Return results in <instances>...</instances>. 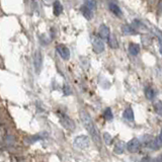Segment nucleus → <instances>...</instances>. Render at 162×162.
Wrapping results in <instances>:
<instances>
[{
	"instance_id": "nucleus-27",
	"label": "nucleus",
	"mask_w": 162,
	"mask_h": 162,
	"mask_svg": "<svg viewBox=\"0 0 162 162\" xmlns=\"http://www.w3.org/2000/svg\"><path fill=\"white\" fill-rule=\"evenodd\" d=\"M158 140H159L160 143H162V130H161V133H160V135H159V139H158Z\"/></svg>"
},
{
	"instance_id": "nucleus-1",
	"label": "nucleus",
	"mask_w": 162,
	"mask_h": 162,
	"mask_svg": "<svg viewBox=\"0 0 162 162\" xmlns=\"http://www.w3.org/2000/svg\"><path fill=\"white\" fill-rule=\"evenodd\" d=\"M80 117L81 121L83 123L84 127L87 130V132L89 133V135L91 136L92 140L94 141V143H96L98 146H101V139H100V135L98 132L97 128H96L95 124L93 123L92 119L90 117V115H88V113L84 111H80Z\"/></svg>"
},
{
	"instance_id": "nucleus-18",
	"label": "nucleus",
	"mask_w": 162,
	"mask_h": 162,
	"mask_svg": "<svg viewBox=\"0 0 162 162\" xmlns=\"http://www.w3.org/2000/svg\"><path fill=\"white\" fill-rule=\"evenodd\" d=\"M109 46H111L113 49H117V38H115V36H109Z\"/></svg>"
},
{
	"instance_id": "nucleus-22",
	"label": "nucleus",
	"mask_w": 162,
	"mask_h": 162,
	"mask_svg": "<svg viewBox=\"0 0 162 162\" xmlns=\"http://www.w3.org/2000/svg\"><path fill=\"white\" fill-rule=\"evenodd\" d=\"M155 34H157L158 38H159V47H160V53H161V55H162V32H160L159 30H157V28H155Z\"/></svg>"
},
{
	"instance_id": "nucleus-26",
	"label": "nucleus",
	"mask_w": 162,
	"mask_h": 162,
	"mask_svg": "<svg viewBox=\"0 0 162 162\" xmlns=\"http://www.w3.org/2000/svg\"><path fill=\"white\" fill-rule=\"evenodd\" d=\"M55 0H44V2L46 3V4H51V3H53Z\"/></svg>"
},
{
	"instance_id": "nucleus-19",
	"label": "nucleus",
	"mask_w": 162,
	"mask_h": 162,
	"mask_svg": "<svg viewBox=\"0 0 162 162\" xmlns=\"http://www.w3.org/2000/svg\"><path fill=\"white\" fill-rule=\"evenodd\" d=\"M103 115H105V119H107V121H111V119H113V111H111V109H109V107H107V109H105Z\"/></svg>"
},
{
	"instance_id": "nucleus-4",
	"label": "nucleus",
	"mask_w": 162,
	"mask_h": 162,
	"mask_svg": "<svg viewBox=\"0 0 162 162\" xmlns=\"http://www.w3.org/2000/svg\"><path fill=\"white\" fill-rule=\"evenodd\" d=\"M144 145L147 146V147L151 148V149H158L160 146V142L158 139L154 138L153 136H150V135H147V136H144Z\"/></svg>"
},
{
	"instance_id": "nucleus-11",
	"label": "nucleus",
	"mask_w": 162,
	"mask_h": 162,
	"mask_svg": "<svg viewBox=\"0 0 162 162\" xmlns=\"http://www.w3.org/2000/svg\"><path fill=\"white\" fill-rule=\"evenodd\" d=\"M109 10H111V12H113L115 15H117V17H121L122 15H123V12H122L121 8H119V7L117 6V5L115 4V3L109 2Z\"/></svg>"
},
{
	"instance_id": "nucleus-2",
	"label": "nucleus",
	"mask_w": 162,
	"mask_h": 162,
	"mask_svg": "<svg viewBox=\"0 0 162 162\" xmlns=\"http://www.w3.org/2000/svg\"><path fill=\"white\" fill-rule=\"evenodd\" d=\"M74 146L77 148V149H80V150H84L86 148L89 147V144H90V141L89 138L87 136H84V135H81V136H78L75 138L74 140Z\"/></svg>"
},
{
	"instance_id": "nucleus-14",
	"label": "nucleus",
	"mask_w": 162,
	"mask_h": 162,
	"mask_svg": "<svg viewBox=\"0 0 162 162\" xmlns=\"http://www.w3.org/2000/svg\"><path fill=\"white\" fill-rule=\"evenodd\" d=\"M139 51H140L139 45H137V44H130V46H129V52H130L131 55L137 56L139 54Z\"/></svg>"
},
{
	"instance_id": "nucleus-20",
	"label": "nucleus",
	"mask_w": 162,
	"mask_h": 162,
	"mask_svg": "<svg viewBox=\"0 0 162 162\" xmlns=\"http://www.w3.org/2000/svg\"><path fill=\"white\" fill-rule=\"evenodd\" d=\"M123 30H124L125 34H135L136 32V30L134 28V26H125L123 28Z\"/></svg>"
},
{
	"instance_id": "nucleus-5",
	"label": "nucleus",
	"mask_w": 162,
	"mask_h": 162,
	"mask_svg": "<svg viewBox=\"0 0 162 162\" xmlns=\"http://www.w3.org/2000/svg\"><path fill=\"white\" fill-rule=\"evenodd\" d=\"M92 46H93V50L95 53L99 54L103 53L105 51V44H103V41L101 40L98 36H94L93 40H92Z\"/></svg>"
},
{
	"instance_id": "nucleus-9",
	"label": "nucleus",
	"mask_w": 162,
	"mask_h": 162,
	"mask_svg": "<svg viewBox=\"0 0 162 162\" xmlns=\"http://www.w3.org/2000/svg\"><path fill=\"white\" fill-rule=\"evenodd\" d=\"M98 34H99V38L101 40H109V36H111V32H109V26H107L105 24H101L99 26V30H98Z\"/></svg>"
},
{
	"instance_id": "nucleus-25",
	"label": "nucleus",
	"mask_w": 162,
	"mask_h": 162,
	"mask_svg": "<svg viewBox=\"0 0 162 162\" xmlns=\"http://www.w3.org/2000/svg\"><path fill=\"white\" fill-rule=\"evenodd\" d=\"M153 162H162V155H159L153 160Z\"/></svg>"
},
{
	"instance_id": "nucleus-24",
	"label": "nucleus",
	"mask_w": 162,
	"mask_h": 162,
	"mask_svg": "<svg viewBox=\"0 0 162 162\" xmlns=\"http://www.w3.org/2000/svg\"><path fill=\"white\" fill-rule=\"evenodd\" d=\"M141 162H152V159L150 157H148V156H146V157H144L143 159L141 160Z\"/></svg>"
},
{
	"instance_id": "nucleus-8",
	"label": "nucleus",
	"mask_w": 162,
	"mask_h": 162,
	"mask_svg": "<svg viewBox=\"0 0 162 162\" xmlns=\"http://www.w3.org/2000/svg\"><path fill=\"white\" fill-rule=\"evenodd\" d=\"M57 52H58V54L61 56V58L64 60H68L69 57H70V51H69L68 48L64 45H58Z\"/></svg>"
},
{
	"instance_id": "nucleus-17",
	"label": "nucleus",
	"mask_w": 162,
	"mask_h": 162,
	"mask_svg": "<svg viewBox=\"0 0 162 162\" xmlns=\"http://www.w3.org/2000/svg\"><path fill=\"white\" fill-rule=\"evenodd\" d=\"M145 95L148 99L152 100L154 98V96H155V92H154V90L151 87H147L145 89Z\"/></svg>"
},
{
	"instance_id": "nucleus-7",
	"label": "nucleus",
	"mask_w": 162,
	"mask_h": 162,
	"mask_svg": "<svg viewBox=\"0 0 162 162\" xmlns=\"http://www.w3.org/2000/svg\"><path fill=\"white\" fill-rule=\"evenodd\" d=\"M34 68H36V72H40L43 66V55L40 51H36L34 57Z\"/></svg>"
},
{
	"instance_id": "nucleus-12",
	"label": "nucleus",
	"mask_w": 162,
	"mask_h": 162,
	"mask_svg": "<svg viewBox=\"0 0 162 162\" xmlns=\"http://www.w3.org/2000/svg\"><path fill=\"white\" fill-rule=\"evenodd\" d=\"M62 11H63L62 4L60 3V1L56 0L55 2H54V14H55L56 16H59V15L62 13Z\"/></svg>"
},
{
	"instance_id": "nucleus-23",
	"label": "nucleus",
	"mask_w": 162,
	"mask_h": 162,
	"mask_svg": "<svg viewBox=\"0 0 162 162\" xmlns=\"http://www.w3.org/2000/svg\"><path fill=\"white\" fill-rule=\"evenodd\" d=\"M103 140H105V144L109 145V144L111 143V141H113V138H111V136L109 133H105V134H103Z\"/></svg>"
},
{
	"instance_id": "nucleus-16",
	"label": "nucleus",
	"mask_w": 162,
	"mask_h": 162,
	"mask_svg": "<svg viewBox=\"0 0 162 162\" xmlns=\"http://www.w3.org/2000/svg\"><path fill=\"white\" fill-rule=\"evenodd\" d=\"M84 5L88 8H90L91 10L96 9V2L95 0H84Z\"/></svg>"
},
{
	"instance_id": "nucleus-6",
	"label": "nucleus",
	"mask_w": 162,
	"mask_h": 162,
	"mask_svg": "<svg viewBox=\"0 0 162 162\" xmlns=\"http://www.w3.org/2000/svg\"><path fill=\"white\" fill-rule=\"evenodd\" d=\"M126 148L128 149L129 152H131V153H136V152H138L139 150H140V148H141L140 141H139L138 139H136V138L132 139V140L128 142Z\"/></svg>"
},
{
	"instance_id": "nucleus-10",
	"label": "nucleus",
	"mask_w": 162,
	"mask_h": 162,
	"mask_svg": "<svg viewBox=\"0 0 162 162\" xmlns=\"http://www.w3.org/2000/svg\"><path fill=\"white\" fill-rule=\"evenodd\" d=\"M80 10H81V13L83 14V16L85 17L86 19H88V20H90V19L93 17V10H91L90 8L86 7L85 5H82Z\"/></svg>"
},
{
	"instance_id": "nucleus-13",
	"label": "nucleus",
	"mask_w": 162,
	"mask_h": 162,
	"mask_svg": "<svg viewBox=\"0 0 162 162\" xmlns=\"http://www.w3.org/2000/svg\"><path fill=\"white\" fill-rule=\"evenodd\" d=\"M125 148L126 147H125L124 142H117V143L115 145L113 151H115V153H117V154H122V153H124Z\"/></svg>"
},
{
	"instance_id": "nucleus-3",
	"label": "nucleus",
	"mask_w": 162,
	"mask_h": 162,
	"mask_svg": "<svg viewBox=\"0 0 162 162\" xmlns=\"http://www.w3.org/2000/svg\"><path fill=\"white\" fill-rule=\"evenodd\" d=\"M59 119H60V123L64 127L65 129L69 131H73L75 130V123L71 117H69L68 115H66L65 113H59Z\"/></svg>"
},
{
	"instance_id": "nucleus-15",
	"label": "nucleus",
	"mask_w": 162,
	"mask_h": 162,
	"mask_svg": "<svg viewBox=\"0 0 162 162\" xmlns=\"http://www.w3.org/2000/svg\"><path fill=\"white\" fill-rule=\"evenodd\" d=\"M124 117L128 121H133L134 119V111L131 107H128L126 111H124Z\"/></svg>"
},
{
	"instance_id": "nucleus-21",
	"label": "nucleus",
	"mask_w": 162,
	"mask_h": 162,
	"mask_svg": "<svg viewBox=\"0 0 162 162\" xmlns=\"http://www.w3.org/2000/svg\"><path fill=\"white\" fill-rule=\"evenodd\" d=\"M154 109H155V111L158 115H162V101H157L154 105Z\"/></svg>"
}]
</instances>
